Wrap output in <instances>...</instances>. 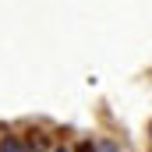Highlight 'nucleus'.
Segmentation results:
<instances>
[{
	"mask_svg": "<svg viewBox=\"0 0 152 152\" xmlns=\"http://www.w3.org/2000/svg\"><path fill=\"white\" fill-rule=\"evenodd\" d=\"M0 152H28V145H21L18 138H4L0 142Z\"/></svg>",
	"mask_w": 152,
	"mask_h": 152,
	"instance_id": "nucleus-1",
	"label": "nucleus"
},
{
	"mask_svg": "<svg viewBox=\"0 0 152 152\" xmlns=\"http://www.w3.org/2000/svg\"><path fill=\"white\" fill-rule=\"evenodd\" d=\"M96 152H117V149H113V145H99Z\"/></svg>",
	"mask_w": 152,
	"mask_h": 152,
	"instance_id": "nucleus-2",
	"label": "nucleus"
},
{
	"mask_svg": "<svg viewBox=\"0 0 152 152\" xmlns=\"http://www.w3.org/2000/svg\"><path fill=\"white\" fill-rule=\"evenodd\" d=\"M78 152H96V149H92V145H78Z\"/></svg>",
	"mask_w": 152,
	"mask_h": 152,
	"instance_id": "nucleus-3",
	"label": "nucleus"
},
{
	"mask_svg": "<svg viewBox=\"0 0 152 152\" xmlns=\"http://www.w3.org/2000/svg\"><path fill=\"white\" fill-rule=\"evenodd\" d=\"M57 152H67V149H57Z\"/></svg>",
	"mask_w": 152,
	"mask_h": 152,
	"instance_id": "nucleus-4",
	"label": "nucleus"
}]
</instances>
